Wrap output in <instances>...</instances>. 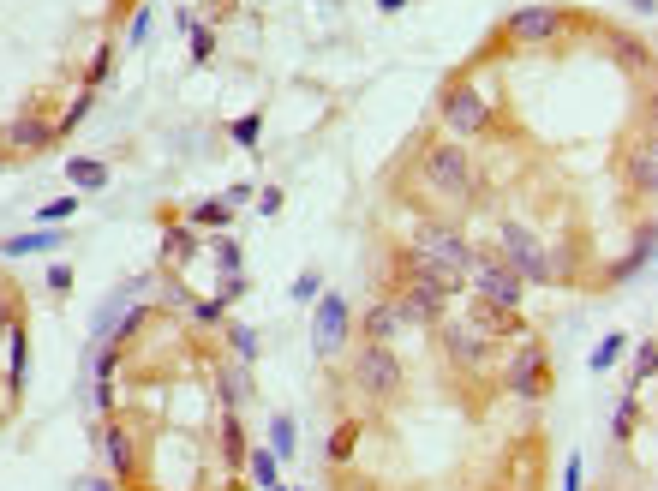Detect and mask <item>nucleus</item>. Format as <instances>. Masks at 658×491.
I'll list each match as a JSON object with an SVG mask.
<instances>
[{"instance_id": "1", "label": "nucleus", "mask_w": 658, "mask_h": 491, "mask_svg": "<svg viewBox=\"0 0 658 491\" xmlns=\"http://www.w3.org/2000/svg\"><path fill=\"white\" fill-rule=\"evenodd\" d=\"M425 186L437 192V198H449V204H467L473 192H479V174H473L467 150L461 145H431L425 150Z\"/></svg>"}, {"instance_id": "2", "label": "nucleus", "mask_w": 658, "mask_h": 491, "mask_svg": "<svg viewBox=\"0 0 658 491\" xmlns=\"http://www.w3.org/2000/svg\"><path fill=\"white\" fill-rule=\"evenodd\" d=\"M461 276H467V288L479 294L491 312H515V306H521V288H527V282H521L509 264H497V258H473Z\"/></svg>"}, {"instance_id": "3", "label": "nucleus", "mask_w": 658, "mask_h": 491, "mask_svg": "<svg viewBox=\"0 0 658 491\" xmlns=\"http://www.w3.org/2000/svg\"><path fill=\"white\" fill-rule=\"evenodd\" d=\"M347 330H354V306H347V294H317V312H312V347L329 360V354L347 342Z\"/></svg>"}, {"instance_id": "4", "label": "nucleus", "mask_w": 658, "mask_h": 491, "mask_svg": "<svg viewBox=\"0 0 658 491\" xmlns=\"http://www.w3.org/2000/svg\"><path fill=\"white\" fill-rule=\"evenodd\" d=\"M414 258H425V264H437V270H467L473 264V252H467V240H461L455 228H437V222H425V228L414 234Z\"/></svg>"}, {"instance_id": "5", "label": "nucleus", "mask_w": 658, "mask_h": 491, "mask_svg": "<svg viewBox=\"0 0 658 491\" xmlns=\"http://www.w3.org/2000/svg\"><path fill=\"white\" fill-rule=\"evenodd\" d=\"M354 377H359V390L365 396H395L401 390V360H395V347H377V342H365V354L354 360Z\"/></svg>"}, {"instance_id": "6", "label": "nucleus", "mask_w": 658, "mask_h": 491, "mask_svg": "<svg viewBox=\"0 0 658 491\" xmlns=\"http://www.w3.org/2000/svg\"><path fill=\"white\" fill-rule=\"evenodd\" d=\"M485 120H491V102H485V90L455 85V90L444 96V126L455 132V138H473V132H485Z\"/></svg>"}, {"instance_id": "7", "label": "nucleus", "mask_w": 658, "mask_h": 491, "mask_svg": "<svg viewBox=\"0 0 658 491\" xmlns=\"http://www.w3.org/2000/svg\"><path fill=\"white\" fill-rule=\"evenodd\" d=\"M503 252H509V270L521 276V282H557V270H551V258L539 252V240H533L527 228H503Z\"/></svg>"}, {"instance_id": "8", "label": "nucleus", "mask_w": 658, "mask_h": 491, "mask_svg": "<svg viewBox=\"0 0 658 491\" xmlns=\"http://www.w3.org/2000/svg\"><path fill=\"white\" fill-rule=\"evenodd\" d=\"M437 336H444V347L455 354L461 366H473V360L491 347V330H485L479 318H444V324H437Z\"/></svg>"}, {"instance_id": "9", "label": "nucleus", "mask_w": 658, "mask_h": 491, "mask_svg": "<svg viewBox=\"0 0 658 491\" xmlns=\"http://www.w3.org/2000/svg\"><path fill=\"white\" fill-rule=\"evenodd\" d=\"M544 384H551V366H544V347H539V342L527 336V347H521V360L509 366V390H515V396H527V402H533V396H544Z\"/></svg>"}, {"instance_id": "10", "label": "nucleus", "mask_w": 658, "mask_h": 491, "mask_svg": "<svg viewBox=\"0 0 658 491\" xmlns=\"http://www.w3.org/2000/svg\"><path fill=\"white\" fill-rule=\"evenodd\" d=\"M407 330V312H401V300H377L372 312H365V342L377 347H395V336Z\"/></svg>"}, {"instance_id": "11", "label": "nucleus", "mask_w": 658, "mask_h": 491, "mask_svg": "<svg viewBox=\"0 0 658 491\" xmlns=\"http://www.w3.org/2000/svg\"><path fill=\"white\" fill-rule=\"evenodd\" d=\"M551 30H557V13H551V6H521V13L509 18V43L533 48V43H544Z\"/></svg>"}, {"instance_id": "12", "label": "nucleus", "mask_w": 658, "mask_h": 491, "mask_svg": "<svg viewBox=\"0 0 658 491\" xmlns=\"http://www.w3.org/2000/svg\"><path fill=\"white\" fill-rule=\"evenodd\" d=\"M66 180L78 192H102L108 186V168H102V162H90V156H78V162H66Z\"/></svg>"}, {"instance_id": "13", "label": "nucleus", "mask_w": 658, "mask_h": 491, "mask_svg": "<svg viewBox=\"0 0 658 491\" xmlns=\"http://www.w3.org/2000/svg\"><path fill=\"white\" fill-rule=\"evenodd\" d=\"M294 449H300V432H294V419L275 414V419H270V456H275V462H287Z\"/></svg>"}, {"instance_id": "14", "label": "nucleus", "mask_w": 658, "mask_h": 491, "mask_svg": "<svg viewBox=\"0 0 658 491\" xmlns=\"http://www.w3.org/2000/svg\"><path fill=\"white\" fill-rule=\"evenodd\" d=\"M222 396H228V407H240L245 396H252V366H222Z\"/></svg>"}, {"instance_id": "15", "label": "nucleus", "mask_w": 658, "mask_h": 491, "mask_svg": "<svg viewBox=\"0 0 658 491\" xmlns=\"http://www.w3.org/2000/svg\"><path fill=\"white\" fill-rule=\"evenodd\" d=\"M55 240H60V234H55V228H43V234H18V240H6L0 252H6V258H30V252H48Z\"/></svg>"}, {"instance_id": "16", "label": "nucleus", "mask_w": 658, "mask_h": 491, "mask_svg": "<svg viewBox=\"0 0 658 491\" xmlns=\"http://www.w3.org/2000/svg\"><path fill=\"white\" fill-rule=\"evenodd\" d=\"M48 138H55V126H43V120H18L13 126V150H43Z\"/></svg>"}, {"instance_id": "17", "label": "nucleus", "mask_w": 658, "mask_h": 491, "mask_svg": "<svg viewBox=\"0 0 658 491\" xmlns=\"http://www.w3.org/2000/svg\"><path fill=\"white\" fill-rule=\"evenodd\" d=\"M228 216H234L228 198H210V204H198V210H192V222H198V228H228Z\"/></svg>"}, {"instance_id": "18", "label": "nucleus", "mask_w": 658, "mask_h": 491, "mask_svg": "<svg viewBox=\"0 0 658 491\" xmlns=\"http://www.w3.org/2000/svg\"><path fill=\"white\" fill-rule=\"evenodd\" d=\"M108 462H115V474H132V437L120 426H108Z\"/></svg>"}, {"instance_id": "19", "label": "nucleus", "mask_w": 658, "mask_h": 491, "mask_svg": "<svg viewBox=\"0 0 658 491\" xmlns=\"http://www.w3.org/2000/svg\"><path fill=\"white\" fill-rule=\"evenodd\" d=\"M245 467H252V479H258L264 491H275V456H270V449H252V456H245Z\"/></svg>"}, {"instance_id": "20", "label": "nucleus", "mask_w": 658, "mask_h": 491, "mask_svg": "<svg viewBox=\"0 0 658 491\" xmlns=\"http://www.w3.org/2000/svg\"><path fill=\"white\" fill-rule=\"evenodd\" d=\"M258 347H264V342H258V330H252V324H234V354H240L245 366L258 360Z\"/></svg>"}, {"instance_id": "21", "label": "nucleus", "mask_w": 658, "mask_h": 491, "mask_svg": "<svg viewBox=\"0 0 658 491\" xmlns=\"http://www.w3.org/2000/svg\"><path fill=\"white\" fill-rule=\"evenodd\" d=\"M623 347H629V342H623V336H604V342L593 347V372H611V366H616V354H623Z\"/></svg>"}, {"instance_id": "22", "label": "nucleus", "mask_w": 658, "mask_h": 491, "mask_svg": "<svg viewBox=\"0 0 658 491\" xmlns=\"http://www.w3.org/2000/svg\"><path fill=\"white\" fill-rule=\"evenodd\" d=\"M72 210H78V198H55V204H43V210H36V222H43V228H55V222H66Z\"/></svg>"}, {"instance_id": "23", "label": "nucleus", "mask_w": 658, "mask_h": 491, "mask_svg": "<svg viewBox=\"0 0 658 491\" xmlns=\"http://www.w3.org/2000/svg\"><path fill=\"white\" fill-rule=\"evenodd\" d=\"M317 294H324V276H317V270H305L300 282H294V300H300V306H312Z\"/></svg>"}, {"instance_id": "24", "label": "nucleus", "mask_w": 658, "mask_h": 491, "mask_svg": "<svg viewBox=\"0 0 658 491\" xmlns=\"http://www.w3.org/2000/svg\"><path fill=\"white\" fill-rule=\"evenodd\" d=\"M258 132H264V120H258V115L234 120V145H258Z\"/></svg>"}, {"instance_id": "25", "label": "nucleus", "mask_w": 658, "mask_h": 491, "mask_svg": "<svg viewBox=\"0 0 658 491\" xmlns=\"http://www.w3.org/2000/svg\"><path fill=\"white\" fill-rule=\"evenodd\" d=\"M192 246H198V234H186V228H174V234H168V246H162V252H168V258H186Z\"/></svg>"}, {"instance_id": "26", "label": "nucleus", "mask_w": 658, "mask_h": 491, "mask_svg": "<svg viewBox=\"0 0 658 491\" xmlns=\"http://www.w3.org/2000/svg\"><path fill=\"white\" fill-rule=\"evenodd\" d=\"M186 30H192V55H198V60H210V55H215V36H210V30H198L192 18H186Z\"/></svg>"}, {"instance_id": "27", "label": "nucleus", "mask_w": 658, "mask_h": 491, "mask_svg": "<svg viewBox=\"0 0 658 491\" xmlns=\"http://www.w3.org/2000/svg\"><path fill=\"white\" fill-rule=\"evenodd\" d=\"M48 288H55V294L72 288V270H66V264H55V270H48Z\"/></svg>"}, {"instance_id": "28", "label": "nucleus", "mask_w": 658, "mask_h": 491, "mask_svg": "<svg viewBox=\"0 0 658 491\" xmlns=\"http://www.w3.org/2000/svg\"><path fill=\"white\" fill-rule=\"evenodd\" d=\"M78 491H115V486H102V479H78Z\"/></svg>"}, {"instance_id": "29", "label": "nucleus", "mask_w": 658, "mask_h": 491, "mask_svg": "<svg viewBox=\"0 0 658 491\" xmlns=\"http://www.w3.org/2000/svg\"><path fill=\"white\" fill-rule=\"evenodd\" d=\"M377 6H384V13H401V6H407V0H377Z\"/></svg>"}, {"instance_id": "30", "label": "nucleus", "mask_w": 658, "mask_h": 491, "mask_svg": "<svg viewBox=\"0 0 658 491\" xmlns=\"http://www.w3.org/2000/svg\"><path fill=\"white\" fill-rule=\"evenodd\" d=\"M634 6H641V13H653V0H634Z\"/></svg>"}, {"instance_id": "31", "label": "nucleus", "mask_w": 658, "mask_h": 491, "mask_svg": "<svg viewBox=\"0 0 658 491\" xmlns=\"http://www.w3.org/2000/svg\"><path fill=\"white\" fill-rule=\"evenodd\" d=\"M0 168H6V156H0Z\"/></svg>"}, {"instance_id": "32", "label": "nucleus", "mask_w": 658, "mask_h": 491, "mask_svg": "<svg viewBox=\"0 0 658 491\" xmlns=\"http://www.w3.org/2000/svg\"><path fill=\"white\" fill-rule=\"evenodd\" d=\"M275 491H282V486H275Z\"/></svg>"}]
</instances>
